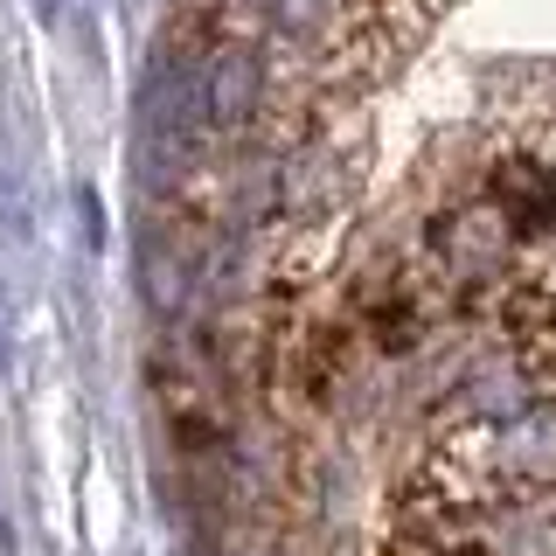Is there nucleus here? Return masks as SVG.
<instances>
[{
    "mask_svg": "<svg viewBox=\"0 0 556 556\" xmlns=\"http://www.w3.org/2000/svg\"><path fill=\"white\" fill-rule=\"evenodd\" d=\"M445 515L486 508V501H521V494H556V390H543L535 404H521L508 417L466 425L445 452Z\"/></svg>",
    "mask_w": 556,
    "mask_h": 556,
    "instance_id": "1",
    "label": "nucleus"
},
{
    "mask_svg": "<svg viewBox=\"0 0 556 556\" xmlns=\"http://www.w3.org/2000/svg\"><path fill=\"white\" fill-rule=\"evenodd\" d=\"M445 556H556V494L486 501V508L431 515Z\"/></svg>",
    "mask_w": 556,
    "mask_h": 556,
    "instance_id": "2",
    "label": "nucleus"
},
{
    "mask_svg": "<svg viewBox=\"0 0 556 556\" xmlns=\"http://www.w3.org/2000/svg\"><path fill=\"white\" fill-rule=\"evenodd\" d=\"M515 251H521V230L508 223V208H501L494 195L459 202L439 223V265L459 278V286H494Z\"/></svg>",
    "mask_w": 556,
    "mask_h": 556,
    "instance_id": "3",
    "label": "nucleus"
},
{
    "mask_svg": "<svg viewBox=\"0 0 556 556\" xmlns=\"http://www.w3.org/2000/svg\"><path fill=\"white\" fill-rule=\"evenodd\" d=\"M257 104H265V63H257V49L243 42H223L202 56V132L230 139L257 118Z\"/></svg>",
    "mask_w": 556,
    "mask_h": 556,
    "instance_id": "4",
    "label": "nucleus"
},
{
    "mask_svg": "<svg viewBox=\"0 0 556 556\" xmlns=\"http://www.w3.org/2000/svg\"><path fill=\"white\" fill-rule=\"evenodd\" d=\"M251 8L278 42H300V49H327L348 28V0H251Z\"/></svg>",
    "mask_w": 556,
    "mask_h": 556,
    "instance_id": "5",
    "label": "nucleus"
},
{
    "mask_svg": "<svg viewBox=\"0 0 556 556\" xmlns=\"http://www.w3.org/2000/svg\"><path fill=\"white\" fill-rule=\"evenodd\" d=\"M77 216H84V237H91V251H98V243H104V208H98L91 188H77Z\"/></svg>",
    "mask_w": 556,
    "mask_h": 556,
    "instance_id": "6",
    "label": "nucleus"
},
{
    "mask_svg": "<svg viewBox=\"0 0 556 556\" xmlns=\"http://www.w3.org/2000/svg\"><path fill=\"white\" fill-rule=\"evenodd\" d=\"M35 8H42V22H63V14H70V0H35Z\"/></svg>",
    "mask_w": 556,
    "mask_h": 556,
    "instance_id": "7",
    "label": "nucleus"
},
{
    "mask_svg": "<svg viewBox=\"0 0 556 556\" xmlns=\"http://www.w3.org/2000/svg\"><path fill=\"white\" fill-rule=\"evenodd\" d=\"M0 556H14V529H8V508H0Z\"/></svg>",
    "mask_w": 556,
    "mask_h": 556,
    "instance_id": "8",
    "label": "nucleus"
}]
</instances>
